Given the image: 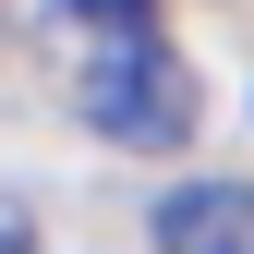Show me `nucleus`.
Returning a JSON list of instances; mask_svg holds the SVG:
<instances>
[{
    "label": "nucleus",
    "instance_id": "nucleus-4",
    "mask_svg": "<svg viewBox=\"0 0 254 254\" xmlns=\"http://www.w3.org/2000/svg\"><path fill=\"white\" fill-rule=\"evenodd\" d=\"M0 254H24V206L12 194H0Z\"/></svg>",
    "mask_w": 254,
    "mask_h": 254
},
{
    "label": "nucleus",
    "instance_id": "nucleus-2",
    "mask_svg": "<svg viewBox=\"0 0 254 254\" xmlns=\"http://www.w3.org/2000/svg\"><path fill=\"white\" fill-rule=\"evenodd\" d=\"M157 254H254V182H182V194H157Z\"/></svg>",
    "mask_w": 254,
    "mask_h": 254
},
{
    "label": "nucleus",
    "instance_id": "nucleus-3",
    "mask_svg": "<svg viewBox=\"0 0 254 254\" xmlns=\"http://www.w3.org/2000/svg\"><path fill=\"white\" fill-rule=\"evenodd\" d=\"M73 12L97 24V37H145V12H157V0H73Z\"/></svg>",
    "mask_w": 254,
    "mask_h": 254
},
{
    "label": "nucleus",
    "instance_id": "nucleus-1",
    "mask_svg": "<svg viewBox=\"0 0 254 254\" xmlns=\"http://www.w3.org/2000/svg\"><path fill=\"white\" fill-rule=\"evenodd\" d=\"M194 121H206V85L170 37H109L85 61V133H109L133 157H170V145H194Z\"/></svg>",
    "mask_w": 254,
    "mask_h": 254
}]
</instances>
